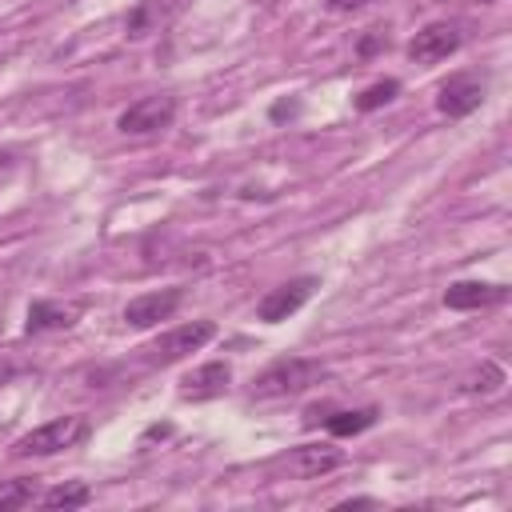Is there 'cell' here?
Listing matches in <instances>:
<instances>
[{"label":"cell","instance_id":"obj_13","mask_svg":"<svg viewBox=\"0 0 512 512\" xmlns=\"http://www.w3.org/2000/svg\"><path fill=\"white\" fill-rule=\"evenodd\" d=\"M376 408L372 404H364V408H344V412H332V416H324V428L332 432V436H360V432H368L372 424H376Z\"/></svg>","mask_w":512,"mask_h":512},{"label":"cell","instance_id":"obj_9","mask_svg":"<svg viewBox=\"0 0 512 512\" xmlns=\"http://www.w3.org/2000/svg\"><path fill=\"white\" fill-rule=\"evenodd\" d=\"M456 48H460V32H456V24H428V28H420V32L408 40V56H412L416 64L448 60Z\"/></svg>","mask_w":512,"mask_h":512},{"label":"cell","instance_id":"obj_5","mask_svg":"<svg viewBox=\"0 0 512 512\" xmlns=\"http://www.w3.org/2000/svg\"><path fill=\"white\" fill-rule=\"evenodd\" d=\"M172 120H176V100L172 96H144V100H136L120 112L116 128L128 132V136H148V132L168 128Z\"/></svg>","mask_w":512,"mask_h":512},{"label":"cell","instance_id":"obj_15","mask_svg":"<svg viewBox=\"0 0 512 512\" xmlns=\"http://www.w3.org/2000/svg\"><path fill=\"white\" fill-rule=\"evenodd\" d=\"M36 500V480L28 476H16V480H0V512H12V508H24Z\"/></svg>","mask_w":512,"mask_h":512},{"label":"cell","instance_id":"obj_16","mask_svg":"<svg viewBox=\"0 0 512 512\" xmlns=\"http://www.w3.org/2000/svg\"><path fill=\"white\" fill-rule=\"evenodd\" d=\"M396 92H400V80H376V84H368L360 96H356V108L360 112H376V108H384V104H392L396 100Z\"/></svg>","mask_w":512,"mask_h":512},{"label":"cell","instance_id":"obj_12","mask_svg":"<svg viewBox=\"0 0 512 512\" xmlns=\"http://www.w3.org/2000/svg\"><path fill=\"white\" fill-rule=\"evenodd\" d=\"M76 320H80V308H76V304L32 300V304H28V320H24V332H28V336H40V332H60V328H72Z\"/></svg>","mask_w":512,"mask_h":512},{"label":"cell","instance_id":"obj_4","mask_svg":"<svg viewBox=\"0 0 512 512\" xmlns=\"http://www.w3.org/2000/svg\"><path fill=\"white\" fill-rule=\"evenodd\" d=\"M312 292H316V276L284 280V284H276L272 292H264V300L256 304V320H264V324H280V320H288L292 312H300V308L308 304Z\"/></svg>","mask_w":512,"mask_h":512},{"label":"cell","instance_id":"obj_7","mask_svg":"<svg viewBox=\"0 0 512 512\" xmlns=\"http://www.w3.org/2000/svg\"><path fill=\"white\" fill-rule=\"evenodd\" d=\"M484 104V84L472 80V76H452L440 84V96H436V112L448 116V120H460V116H472L476 108Z\"/></svg>","mask_w":512,"mask_h":512},{"label":"cell","instance_id":"obj_6","mask_svg":"<svg viewBox=\"0 0 512 512\" xmlns=\"http://www.w3.org/2000/svg\"><path fill=\"white\" fill-rule=\"evenodd\" d=\"M184 288H160V292H144L136 300L124 304V324L128 328H156L160 320H172V312L180 308Z\"/></svg>","mask_w":512,"mask_h":512},{"label":"cell","instance_id":"obj_10","mask_svg":"<svg viewBox=\"0 0 512 512\" xmlns=\"http://www.w3.org/2000/svg\"><path fill=\"white\" fill-rule=\"evenodd\" d=\"M228 380H232V368L224 360H208L180 380V400H216L228 392Z\"/></svg>","mask_w":512,"mask_h":512},{"label":"cell","instance_id":"obj_17","mask_svg":"<svg viewBox=\"0 0 512 512\" xmlns=\"http://www.w3.org/2000/svg\"><path fill=\"white\" fill-rule=\"evenodd\" d=\"M504 380H508V376H504V368H500L496 360H484V364L464 380V392H480V396H488V392H496Z\"/></svg>","mask_w":512,"mask_h":512},{"label":"cell","instance_id":"obj_20","mask_svg":"<svg viewBox=\"0 0 512 512\" xmlns=\"http://www.w3.org/2000/svg\"><path fill=\"white\" fill-rule=\"evenodd\" d=\"M324 4H328V12H356V8H364L372 0H324Z\"/></svg>","mask_w":512,"mask_h":512},{"label":"cell","instance_id":"obj_19","mask_svg":"<svg viewBox=\"0 0 512 512\" xmlns=\"http://www.w3.org/2000/svg\"><path fill=\"white\" fill-rule=\"evenodd\" d=\"M300 112V100H280V104H272V120H284V116H296Z\"/></svg>","mask_w":512,"mask_h":512},{"label":"cell","instance_id":"obj_11","mask_svg":"<svg viewBox=\"0 0 512 512\" xmlns=\"http://www.w3.org/2000/svg\"><path fill=\"white\" fill-rule=\"evenodd\" d=\"M340 464H344V456H340L332 444H300V448H292L288 460H284V468H288L292 476H300V480H316V476H324V472H332V468H340Z\"/></svg>","mask_w":512,"mask_h":512},{"label":"cell","instance_id":"obj_21","mask_svg":"<svg viewBox=\"0 0 512 512\" xmlns=\"http://www.w3.org/2000/svg\"><path fill=\"white\" fill-rule=\"evenodd\" d=\"M372 504H376L372 496H356V500H344L340 508H372Z\"/></svg>","mask_w":512,"mask_h":512},{"label":"cell","instance_id":"obj_2","mask_svg":"<svg viewBox=\"0 0 512 512\" xmlns=\"http://www.w3.org/2000/svg\"><path fill=\"white\" fill-rule=\"evenodd\" d=\"M80 440H88V420L84 416H56V420L24 432L12 444V456H56L64 448H76Z\"/></svg>","mask_w":512,"mask_h":512},{"label":"cell","instance_id":"obj_14","mask_svg":"<svg viewBox=\"0 0 512 512\" xmlns=\"http://www.w3.org/2000/svg\"><path fill=\"white\" fill-rule=\"evenodd\" d=\"M88 500H92V488H88L84 480L56 484V488H48V492L40 496V504H44V508H56V512H60V508H64V512H68V508H84Z\"/></svg>","mask_w":512,"mask_h":512},{"label":"cell","instance_id":"obj_8","mask_svg":"<svg viewBox=\"0 0 512 512\" xmlns=\"http://www.w3.org/2000/svg\"><path fill=\"white\" fill-rule=\"evenodd\" d=\"M508 300L504 284H488V280H456L444 288V304L452 312H476V308H496Z\"/></svg>","mask_w":512,"mask_h":512},{"label":"cell","instance_id":"obj_22","mask_svg":"<svg viewBox=\"0 0 512 512\" xmlns=\"http://www.w3.org/2000/svg\"><path fill=\"white\" fill-rule=\"evenodd\" d=\"M472 4H496V0H472Z\"/></svg>","mask_w":512,"mask_h":512},{"label":"cell","instance_id":"obj_18","mask_svg":"<svg viewBox=\"0 0 512 512\" xmlns=\"http://www.w3.org/2000/svg\"><path fill=\"white\" fill-rule=\"evenodd\" d=\"M384 44H388V36H384L380 28H368V32L360 36V44H356V52H360V56L368 60V56H376V52H380Z\"/></svg>","mask_w":512,"mask_h":512},{"label":"cell","instance_id":"obj_3","mask_svg":"<svg viewBox=\"0 0 512 512\" xmlns=\"http://www.w3.org/2000/svg\"><path fill=\"white\" fill-rule=\"evenodd\" d=\"M216 336V324L212 320H192V324H180V328H172V332H164L152 348H148V364H176V360H184V356H192V352H200L208 340Z\"/></svg>","mask_w":512,"mask_h":512},{"label":"cell","instance_id":"obj_1","mask_svg":"<svg viewBox=\"0 0 512 512\" xmlns=\"http://www.w3.org/2000/svg\"><path fill=\"white\" fill-rule=\"evenodd\" d=\"M320 376H324V364H320V360H308V356H280V360H272V364L252 380V396H256V400L296 396V392L312 388Z\"/></svg>","mask_w":512,"mask_h":512}]
</instances>
